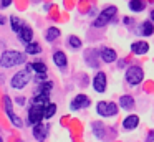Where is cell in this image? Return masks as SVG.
Listing matches in <instances>:
<instances>
[{
	"label": "cell",
	"instance_id": "1",
	"mask_svg": "<svg viewBox=\"0 0 154 142\" xmlns=\"http://www.w3.org/2000/svg\"><path fill=\"white\" fill-rule=\"evenodd\" d=\"M25 61H27L25 53L17 51V50H7L0 55V66L2 68H14V66H18Z\"/></svg>",
	"mask_w": 154,
	"mask_h": 142
},
{
	"label": "cell",
	"instance_id": "2",
	"mask_svg": "<svg viewBox=\"0 0 154 142\" xmlns=\"http://www.w3.org/2000/svg\"><path fill=\"white\" fill-rule=\"evenodd\" d=\"M32 69H30V66L27 65V68L25 69H22V71H17L14 76H12V79H10V86L14 89H23L25 86L28 84V83L32 81Z\"/></svg>",
	"mask_w": 154,
	"mask_h": 142
},
{
	"label": "cell",
	"instance_id": "3",
	"mask_svg": "<svg viewBox=\"0 0 154 142\" xmlns=\"http://www.w3.org/2000/svg\"><path fill=\"white\" fill-rule=\"evenodd\" d=\"M116 13H118V8L114 5L106 7V8H104L103 12H101L100 15L93 20V26H94V28H101V26L108 25L109 22H113V18H114V15H116Z\"/></svg>",
	"mask_w": 154,
	"mask_h": 142
},
{
	"label": "cell",
	"instance_id": "4",
	"mask_svg": "<svg viewBox=\"0 0 154 142\" xmlns=\"http://www.w3.org/2000/svg\"><path fill=\"white\" fill-rule=\"evenodd\" d=\"M124 79H126V83L129 86L141 84V81L144 79V69L141 66H136V65L129 66L126 69V73H124Z\"/></svg>",
	"mask_w": 154,
	"mask_h": 142
},
{
	"label": "cell",
	"instance_id": "5",
	"mask_svg": "<svg viewBox=\"0 0 154 142\" xmlns=\"http://www.w3.org/2000/svg\"><path fill=\"white\" fill-rule=\"evenodd\" d=\"M4 106H5V114L8 116V119H10V122L15 125V127H23V122H22V119L18 117L17 114H14V109H12V99L10 96H4Z\"/></svg>",
	"mask_w": 154,
	"mask_h": 142
},
{
	"label": "cell",
	"instance_id": "6",
	"mask_svg": "<svg viewBox=\"0 0 154 142\" xmlns=\"http://www.w3.org/2000/svg\"><path fill=\"white\" fill-rule=\"evenodd\" d=\"M43 109L45 106H37V104H32L30 109H28V124L30 125H35V124H40L42 119H43Z\"/></svg>",
	"mask_w": 154,
	"mask_h": 142
},
{
	"label": "cell",
	"instance_id": "7",
	"mask_svg": "<svg viewBox=\"0 0 154 142\" xmlns=\"http://www.w3.org/2000/svg\"><path fill=\"white\" fill-rule=\"evenodd\" d=\"M108 88V78H106V73L104 71H98L93 78V89L100 94H103Z\"/></svg>",
	"mask_w": 154,
	"mask_h": 142
},
{
	"label": "cell",
	"instance_id": "8",
	"mask_svg": "<svg viewBox=\"0 0 154 142\" xmlns=\"http://www.w3.org/2000/svg\"><path fill=\"white\" fill-rule=\"evenodd\" d=\"M90 98L86 94H78L73 98V101L70 102V109L71 111H81V109H86L90 106Z\"/></svg>",
	"mask_w": 154,
	"mask_h": 142
},
{
	"label": "cell",
	"instance_id": "9",
	"mask_svg": "<svg viewBox=\"0 0 154 142\" xmlns=\"http://www.w3.org/2000/svg\"><path fill=\"white\" fill-rule=\"evenodd\" d=\"M48 132H50V124L40 122V124L33 125V137H35V140H38V142H43L45 139L48 137Z\"/></svg>",
	"mask_w": 154,
	"mask_h": 142
},
{
	"label": "cell",
	"instance_id": "10",
	"mask_svg": "<svg viewBox=\"0 0 154 142\" xmlns=\"http://www.w3.org/2000/svg\"><path fill=\"white\" fill-rule=\"evenodd\" d=\"M98 55H100V51H96V50H93V48H90V50L85 51V61H86V65L90 66V68H94V69L100 68Z\"/></svg>",
	"mask_w": 154,
	"mask_h": 142
},
{
	"label": "cell",
	"instance_id": "11",
	"mask_svg": "<svg viewBox=\"0 0 154 142\" xmlns=\"http://www.w3.org/2000/svg\"><path fill=\"white\" fill-rule=\"evenodd\" d=\"M100 58L103 59L104 63H114L118 59V55H116V51H114L113 48H108V46H103V48L100 50Z\"/></svg>",
	"mask_w": 154,
	"mask_h": 142
},
{
	"label": "cell",
	"instance_id": "12",
	"mask_svg": "<svg viewBox=\"0 0 154 142\" xmlns=\"http://www.w3.org/2000/svg\"><path fill=\"white\" fill-rule=\"evenodd\" d=\"M53 63L61 69V71H65L66 66H68V58H66V55H65V51H61V50L55 51L53 53Z\"/></svg>",
	"mask_w": 154,
	"mask_h": 142
},
{
	"label": "cell",
	"instance_id": "13",
	"mask_svg": "<svg viewBox=\"0 0 154 142\" xmlns=\"http://www.w3.org/2000/svg\"><path fill=\"white\" fill-rule=\"evenodd\" d=\"M131 51L134 53V55H146L147 51H149V43L147 41H134L133 45H131Z\"/></svg>",
	"mask_w": 154,
	"mask_h": 142
},
{
	"label": "cell",
	"instance_id": "14",
	"mask_svg": "<svg viewBox=\"0 0 154 142\" xmlns=\"http://www.w3.org/2000/svg\"><path fill=\"white\" fill-rule=\"evenodd\" d=\"M137 125H139V117H137L136 114H129L124 117L123 121V127L126 129V131H133V129H136Z\"/></svg>",
	"mask_w": 154,
	"mask_h": 142
},
{
	"label": "cell",
	"instance_id": "15",
	"mask_svg": "<svg viewBox=\"0 0 154 142\" xmlns=\"http://www.w3.org/2000/svg\"><path fill=\"white\" fill-rule=\"evenodd\" d=\"M18 38L22 40V41L27 45V43H30L32 40H33V30L30 28V26L27 25V23H23V26H22L20 33H18Z\"/></svg>",
	"mask_w": 154,
	"mask_h": 142
},
{
	"label": "cell",
	"instance_id": "16",
	"mask_svg": "<svg viewBox=\"0 0 154 142\" xmlns=\"http://www.w3.org/2000/svg\"><path fill=\"white\" fill-rule=\"evenodd\" d=\"M91 129H93L94 135H96L98 139H106V127H104L103 122L94 121L93 124H91Z\"/></svg>",
	"mask_w": 154,
	"mask_h": 142
},
{
	"label": "cell",
	"instance_id": "17",
	"mask_svg": "<svg viewBox=\"0 0 154 142\" xmlns=\"http://www.w3.org/2000/svg\"><path fill=\"white\" fill-rule=\"evenodd\" d=\"M119 106L121 109H124V111H129V109H133L134 107V98L133 96H129V94H124V96H121L119 98Z\"/></svg>",
	"mask_w": 154,
	"mask_h": 142
},
{
	"label": "cell",
	"instance_id": "18",
	"mask_svg": "<svg viewBox=\"0 0 154 142\" xmlns=\"http://www.w3.org/2000/svg\"><path fill=\"white\" fill-rule=\"evenodd\" d=\"M137 33H141V35H144V36H151V35H154V23L151 22V20H146V22H143L139 25V32Z\"/></svg>",
	"mask_w": 154,
	"mask_h": 142
},
{
	"label": "cell",
	"instance_id": "19",
	"mask_svg": "<svg viewBox=\"0 0 154 142\" xmlns=\"http://www.w3.org/2000/svg\"><path fill=\"white\" fill-rule=\"evenodd\" d=\"M48 99H50V94H43V92H37V94L32 98V104L37 106H47Z\"/></svg>",
	"mask_w": 154,
	"mask_h": 142
},
{
	"label": "cell",
	"instance_id": "20",
	"mask_svg": "<svg viewBox=\"0 0 154 142\" xmlns=\"http://www.w3.org/2000/svg\"><path fill=\"white\" fill-rule=\"evenodd\" d=\"M61 35V32L57 28V26H50V28L47 30V33H45V40L47 41H55V40H58Z\"/></svg>",
	"mask_w": 154,
	"mask_h": 142
},
{
	"label": "cell",
	"instance_id": "21",
	"mask_svg": "<svg viewBox=\"0 0 154 142\" xmlns=\"http://www.w3.org/2000/svg\"><path fill=\"white\" fill-rule=\"evenodd\" d=\"M8 20H10L12 32H15V33L18 35V33H20V30H22V26H23V22H22V18H18L17 15H12Z\"/></svg>",
	"mask_w": 154,
	"mask_h": 142
},
{
	"label": "cell",
	"instance_id": "22",
	"mask_svg": "<svg viewBox=\"0 0 154 142\" xmlns=\"http://www.w3.org/2000/svg\"><path fill=\"white\" fill-rule=\"evenodd\" d=\"M146 8V2L144 0H129V10L131 12H143Z\"/></svg>",
	"mask_w": 154,
	"mask_h": 142
},
{
	"label": "cell",
	"instance_id": "23",
	"mask_svg": "<svg viewBox=\"0 0 154 142\" xmlns=\"http://www.w3.org/2000/svg\"><path fill=\"white\" fill-rule=\"evenodd\" d=\"M57 104H53V102H48L47 106H45V109H43V119H50V117H53L55 114H57Z\"/></svg>",
	"mask_w": 154,
	"mask_h": 142
},
{
	"label": "cell",
	"instance_id": "24",
	"mask_svg": "<svg viewBox=\"0 0 154 142\" xmlns=\"http://www.w3.org/2000/svg\"><path fill=\"white\" fill-rule=\"evenodd\" d=\"M25 53H28V55H38V53H42V46L38 43L30 41L25 45Z\"/></svg>",
	"mask_w": 154,
	"mask_h": 142
},
{
	"label": "cell",
	"instance_id": "25",
	"mask_svg": "<svg viewBox=\"0 0 154 142\" xmlns=\"http://www.w3.org/2000/svg\"><path fill=\"white\" fill-rule=\"evenodd\" d=\"M28 66H30V69H32V71H35V73H47L48 71L47 65H45V63H42V61L28 63Z\"/></svg>",
	"mask_w": 154,
	"mask_h": 142
},
{
	"label": "cell",
	"instance_id": "26",
	"mask_svg": "<svg viewBox=\"0 0 154 142\" xmlns=\"http://www.w3.org/2000/svg\"><path fill=\"white\" fill-rule=\"evenodd\" d=\"M66 43L70 45V48H73V50H80L81 45H83L81 40L78 38L76 35H70V36H68V40H66Z\"/></svg>",
	"mask_w": 154,
	"mask_h": 142
},
{
	"label": "cell",
	"instance_id": "27",
	"mask_svg": "<svg viewBox=\"0 0 154 142\" xmlns=\"http://www.w3.org/2000/svg\"><path fill=\"white\" fill-rule=\"evenodd\" d=\"M118 109H119V106L116 104V102H108V107H106V116H104V117H113V116H116L118 112Z\"/></svg>",
	"mask_w": 154,
	"mask_h": 142
},
{
	"label": "cell",
	"instance_id": "28",
	"mask_svg": "<svg viewBox=\"0 0 154 142\" xmlns=\"http://www.w3.org/2000/svg\"><path fill=\"white\" fill-rule=\"evenodd\" d=\"M53 89V83L50 81H45V83H40L38 84V89L37 92H43V94H50V91Z\"/></svg>",
	"mask_w": 154,
	"mask_h": 142
},
{
	"label": "cell",
	"instance_id": "29",
	"mask_svg": "<svg viewBox=\"0 0 154 142\" xmlns=\"http://www.w3.org/2000/svg\"><path fill=\"white\" fill-rule=\"evenodd\" d=\"M106 107H108V102H106V101H100V102L96 104V112L104 117V116H106Z\"/></svg>",
	"mask_w": 154,
	"mask_h": 142
},
{
	"label": "cell",
	"instance_id": "30",
	"mask_svg": "<svg viewBox=\"0 0 154 142\" xmlns=\"http://www.w3.org/2000/svg\"><path fill=\"white\" fill-rule=\"evenodd\" d=\"M47 81V73H37L35 74V83L40 84V83H45Z\"/></svg>",
	"mask_w": 154,
	"mask_h": 142
},
{
	"label": "cell",
	"instance_id": "31",
	"mask_svg": "<svg viewBox=\"0 0 154 142\" xmlns=\"http://www.w3.org/2000/svg\"><path fill=\"white\" fill-rule=\"evenodd\" d=\"M12 5V0H0V8H7Z\"/></svg>",
	"mask_w": 154,
	"mask_h": 142
},
{
	"label": "cell",
	"instance_id": "32",
	"mask_svg": "<svg viewBox=\"0 0 154 142\" xmlns=\"http://www.w3.org/2000/svg\"><path fill=\"white\" fill-rule=\"evenodd\" d=\"M144 142H154V131L147 132V137H146V140H144Z\"/></svg>",
	"mask_w": 154,
	"mask_h": 142
},
{
	"label": "cell",
	"instance_id": "33",
	"mask_svg": "<svg viewBox=\"0 0 154 142\" xmlns=\"http://www.w3.org/2000/svg\"><path fill=\"white\" fill-rule=\"evenodd\" d=\"M123 23L124 25H133V18H131V17H124Z\"/></svg>",
	"mask_w": 154,
	"mask_h": 142
},
{
	"label": "cell",
	"instance_id": "34",
	"mask_svg": "<svg viewBox=\"0 0 154 142\" xmlns=\"http://www.w3.org/2000/svg\"><path fill=\"white\" fill-rule=\"evenodd\" d=\"M149 20H151V22L154 23V8L151 10V13H149Z\"/></svg>",
	"mask_w": 154,
	"mask_h": 142
},
{
	"label": "cell",
	"instance_id": "35",
	"mask_svg": "<svg viewBox=\"0 0 154 142\" xmlns=\"http://www.w3.org/2000/svg\"><path fill=\"white\" fill-rule=\"evenodd\" d=\"M5 22H7V20H5V18H4V17L0 15V25H4V23H5Z\"/></svg>",
	"mask_w": 154,
	"mask_h": 142
},
{
	"label": "cell",
	"instance_id": "36",
	"mask_svg": "<svg viewBox=\"0 0 154 142\" xmlns=\"http://www.w3.org/2000/svg\"><path fill=\"white\" fill-rule=\"evenodd\" d=\"M0 142H4V139H2V137H0Z\"/></svg>",
	"mask_w": 154,
	"mask_h": 142
}]
</instances>
